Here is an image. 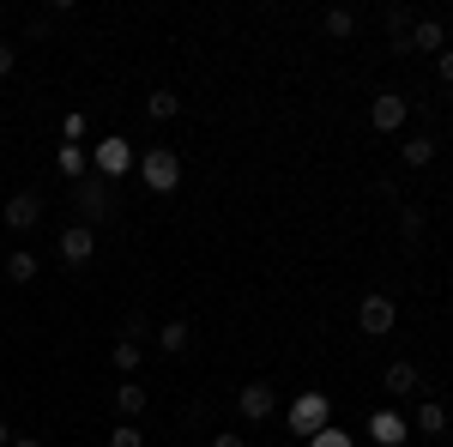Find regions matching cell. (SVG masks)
I'll list each match as a JSON object with an SVG mask.
<instances>
[{"label": "cell", "mask_w": 453, "mask_h": 447, "mask_svg": "<svg viewBox=\"0 0 453 447\" xmlns=\"http://www.w3.org/2000/svg\"><path fill=\"white\" fill-rule=\"evenodd\" d=\"M326 423H333V399H326V393H314V387H309V393L290 399V435L309 442V435H320Z\"/></svg>", "instance_id": "6da1fadb"}, {"label": "cell", "mask_w": 453, "mask_h": 447, "mask_svg": "<svg viewBox=\"0 0 453 447\" xmlns=\"http://www.w3.org/2000/svg\"><path fill=\"white\" fill-rule=\"evenodd\" d=\"M134 170L145 175V188H151V194H175V181H181V158H175L170 145H151Z\"/></svg>", "instance_id": "7a4b0ae2"}, {"label": "cell", "mask_w": 453, "mask_h": 447, "mask_svg": "<svg viewBox=\"0 0 453 447\" xmlns=\"http://www.w3.org/2000/svg\"><path fill=\"white\" fill-rule=\"evenodd\" d=\"M357 327H363L369 339H387V333L399 327V303H393L387 290H375V297H363V309H357Z\"/></svg>", "instance_id": "3957f363"}, {"label": "cell", "mask_w": 453, "mask_h": 447, "mask_svg": "<svg viewBox=\"0 0 453 447\" xmlns=\"http://www.w3.org/2000/svg\"><path fill=\"white\" fill-rule=\"evenodd\" d=\"M134 164H140V151H134V145H127L121 134L97 139V175H104V181H115V175H127Z\"/></svg>", "instance_id": "277c9868"}, {"label": "cell", "mask_w": 453, "mask_h": 447, "mask_svg": "<svg viewBox=\"0 0 453 447\" xmlns=\"http://www.w3.org/2000/svg\"><path fill=\"white\" fill-rule=\"evenodd\" d=\"M73 200H79V224L104 218V212H109V181H104V175H85V181L73 188Z\"/></svg>", "instance_id": "5b68a950"}, {"label": "cell", "mask_w": 453, "mask_h": 447, "mask_svg": "<svg viewBox=\"0 0 453 447\" xmlns=\"http://www.w3.org/2000/svg\"><path fill=\"white\" fill-rule=\"evenodd\" d=\"M0 218H6V230H31L36 218H42V194H36V188H19V194L6 200Z\"/></svg>", "instance_id": "8992f818"}, {"label": "cell", "mask_w": 453, "mask_h": 447, "mask_svg": "<svg viewBox=\"0 0 453 447\" xmlns=\"http://www.w3.org/2000/svg\"><path fill=\"white\" fill-rule=\"evenodd\" d=\"M405 115H411V104H405L399 91H381V97L369 104V121H375L381 134H399V127H405Z\"/></svg>", "instance_id": "52a82bcc"}, {"label": "cell", "mask_w": 453, "mask_h": 447, "mask_svg": "<svg viewBox=\"0 0 453 447\" xmlns=\"http://www.w3.org/2000/svg\"><path fill=\"white\" fill-rule=\"evenodd\" d=\"M273 412H279V393H273V381H248V387H242V417H248V423H266Z\"/></svg>", "instance_id": "ba28073f"}, {"label": "cell", "mask_w": 453, "mask_h": 447, "mask_svg": "<svg viewBox=\"0 0 453 447\" xmlns=\"http://www.w3.org/2000/svg\"><path fill=\"white\" fill-rule=\"evenodd\" d=\"M91 254H97V230H91V224H73V230H61V260H67V266H85Z\"/></svg>", "instance_id": "9c48e42d"}, {"label": "cell", "mask_w": 453, "mask_h": 447, "mask_svg": "<svg viewBox=\"0 0 453 447\" xmlns=\"http://www.w3.org/2000/svg\"><path fill=\"white\" fill-rule=\"evenodd\" d=\"M369 435H375L381 447H405V442H411V423H405L399 412H375V417H369Z\"/></svg>", "instance_id": "30bf717a"}, {"label": "cell", "mask_w": 453, "mask_h": 447, "mask_svg": "<svg viewBox=\"0 0 453 447\" xmlns=\"http://www.w3.org/2000/svg\"><path fill=\"white\" fill-rule=\"evenodd\" d=\"M381 19H387V36H393V55H411V25H418V19H411L405 6H387Z\"/></svg>", "instance_id": "8fae6325"}, {"label": "cell", "mask_w": 453, "mask_h": 447, "mask_svg": "<svg viewBox=\"0 0 453 447\" xmlns=\"http://www.w3.org/2000/svg\"><path fill=\"white\" fill-rule=\"evenodd\" d=\"M411 49H429V55H441V49H448V31H441V19H418V25H411Z\"/></svg>", "instance_id": "7c38bea8"}, {"label": "cell", "mask_w": 453, "mask_h": 447, "mask_svg": "<svg viewBox=\"0 0 453 447\" xmlns=\"http://www.w3.org/2000/svg\"><path fill=\"white\" fill-rule=\"evenodd\" d=\"M188 344H194V327H188V320H164V327H157V351H170V357H181Z\"/></svg>", "instance_id": "4fadbf2b"}, {"label": "cell", "mask_w": 453, "mask_h": 447, "mask_svg": "<svg viewBox=\"0 0 453 447\" xmlns=\"http://www.w3.org/2000/svg\"><path fill=\"white\" fill-rule=\"evenodd\" d=\"M387 393H393V399L418 393V363H387Z\"/></svg>", "instance_id": "5bb4252c"}, {"label": "cell", "mask_w": 453, "mask_h": 447, "mask_svg": "<svg viewBox=\"0 0 453 447\" xmlns=\"http://www.w3.org/2000/svg\"><path fill=\"white\" fill-rule=\"evenodd\" d=\"M115 412L127 417V423L145 412V387H140V381H121V387H115Z\"/></svg>", "instance_id": "9a60e30c"}, {"label": "cell", "mask_w": 453, "mask_h": 447, "mask_svg": "<svg viewBox=\"0 0 453 447\" xmlns=\"http://www.w3.org/2000/svg\"><path fill=\"white\" fill-rule=\"evenodd\" d=\"M399 151H405V164H411V170H429V164H435V139H429V134H411Z\"/></svg>", "instance_id": "2e32d148"}, {"label": "cell", "mask_w": 453, "mask_h": 447, "mask_svg": "<svg viewBox=\"0 0 453 447\" xmlns=\"http://www.w3.org/2000/svg\"><path fill=\"white\" fill-rule=\"evenodd\" d=\"M109 363H115L121 375H134V369H140V339H115V351H109Z\"/></svg>", "instance_id": "e0dca14e"}, {"label": "cell", "mask_w": 453, "mask_h": 447, "mask_svg": "<svg viewBox=\"0 0 453 447\" xmlns=\"http://www.w3.org/2000/svg\"><path fill=\"white\" fill-rule=\"evenodd\" d=\"M85 170H91L85 145H61V175H73V181H85Z\"/></svg>", "instance_id": "ac0fdd59"}, {"label": "cell", "mask_w": 453, "mask_h": 447, "mask_svg": "<svg viewBox=\"0 0 453 447\" xmlns=\"http://www.w3.org/2000/svg\"><path fill=\"white\" fill-rule=\"evenodd\" d=\"M6 278H12V284H31V278H36V254H31V248H19V254L6 260Z\"/></svg>", "instance_id": "d6986e66"}, {"label": "cell", "mask_w": 453, "mask_h": 447, "mask_svg": "<svg viewBox=\"0 0 453 447\" xmlns=\"http://www.w3.org/2000/svg\"><path fill=\"white\" fill-rule=\"evenodd\" d=\"M175 109H181V97H175V91H151V97H145V115H151V121H170Z\"/></svg>", "instance_id": "ffe728a7"}, {"label": "cell", "mask_w": 453, "mask_h": 447, "mask_svg": "<svg viewBox=\"0 0 453 447\" xmlns=\"http://www.w3.org/2000/svg\"><path fill=\"white\" fill-rule=\"evenodd\" d=\"M320 25H326V36H339V42H345V36L357 31V12H345V6H333V12H326Z\"/></svg>", "instance_id": "44dd1931"}, {"label": "cell", "mask_w": 453, "mask_h": 447, "mask_svg": "<svg viewBox=\"0 0 453 447\" xmlns=\"http://www.w3.org/2000/svg\"><path fill=\"white\" fill-rule=\"evenodd\" d=\"M418 429H423V435H441V429H448V405H435V399H429V405L418 412Z\"/></svg>", "instance_id": "7402d4cb"}, {"label": "cell", "mask_w": 453, "mask_h": 447, "mask_svg": "<svg viewBox=\"0 0 453 447\" xmlns=\"http://www.w3.org/2000/svg\"><path fill=\"white\" fill-rule=\"evenodd\" d=\"M423 230H429V218H423V206H405V212H399V236H405V242H418Z\"/></svg>", "instance_id": "603a6c76"}, {"label": "cell", "mask_w": 453, "mask_h": 447, "mask_svg": "<svg viewBox=\"0 0 453 447\" xmlns=\"http://www.w3.org/2000/svg\"><path fill=\"white\" fill-rule=\"evenodd\" d=\"M109 447H145V429L140 423H121V429H109Z\"/></svg>", "instance_id": "cb8c5ba5"}, {"label": "cell", "mask_w": 453, "mask_h": 447, "mask_svg": "<svg viewBox=\"0 0 453 447\" xmlns=\"http://www.w3.org/2000/svg\"><path fill=\"white\" fill-rule=\"evenodd\" d=\"M309 447H357V442H350V435L339 429V423H326L320 435H309Z\"/></svg>", "instance_id": "d4e9b609"}, {"label": "cell", "mask_w": 453, "mask_h": 447, "mask_svg": "<svg viewBox=\"0 0 453 447\" xmlns=\"http://www.w3.org/2000/svg\"><path fill=\"white\" fill-rule=\"evenodd\" d=\"M61 134H67V145H79V139H85V115H67V121H61Z\"/></svg>", "instance_id": "484cf974"}, {"label": "cell", "mask_w": 453, "mask_h": 447, "mask_svg": "<svg viewBox=\"0 0 453 447\" xmlns=\"http://www.w3.org/2000/svg\"><path fill=\"white\" fill-rule=\"evenodd\" d=\"M435 73H441V79L453 85V49H441V55H435Z\"/></svg>", "instance_id": "4316f807"}, {"label": "cell", "mask_w": 453, "mask_h": 447, "mask_svg": "<svg viewBox=\"0 0 453 447\" xmlns=\"http://www.w3.org/2000/svg\"><path fill=\"white\" fill-rule=\"evenodd\" d=\"M211 447H248V435H230L224 429V435H211Z\"/></svg>", "instance_id": "83f0119b"}, {"label": "cell", "mask_w": 453, "mask_h": 447, "mask_svg": "<svg viewBox=\"0 0 453 447\" xmlns=\"http://www.w3.org/2000/svg\"><path fill=\"white\" fill-rule=\"evenodd\" d=\"M12 61H19V55H12V49L0 42V73H12Z\"/></svg>", "instance_id": "f1b7e54d"}, {"label": "cell", "mask_w": 453, "mask_h": 447, "mask_svg": "<svg viewBox=\"0 0 453 447\" xmlns=\"http://www.w3.org/2000/svg\"><path fill=\"white\" fill-rule=\"evenodd\" d=\"M6 447H42V442H31V435H25V442H6Z\"/></svg>", "instance_id": "f546056e"}, {"label": "cell", "mask_w": 453, "mask_h": 447, "mask_svg": "<svg viewBox=\"0 0 453 447\" xmlns=\"http://www.w3.org/2000/svg\"><path fill=\"white\" fill-rule=\"evenodd\" d=\"M0 447H6V423H0Z\"/></svg>", "instance_id": "4dcf8cb0"}]
</instances>
